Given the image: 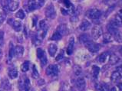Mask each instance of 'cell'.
<instances>
[{
  "mask_svg": "<svg viewBox=\"0 0 122 91\" xmlns=\"http://www.w3.org/2000/svg\"><path fill=\"white\" fill-rule=\"evenodd\" d=\"M86 15L90 19L95 20V19H97L100 18V16L102 15V12L98 9H89L88 11L87 12Z\"/></svg>",
  "mask_w": 122,
  "mask_h": 91,
  "instance_id": "1",
  "label": "cell"
},
{
  "mask_svg": "<svg viewBox=\"0 0 122 91\" xmlns=\"http://www.w3.org/2000/svg\"><path fill=\"white\" fill-rule=\"evenodd\" d=\"M84 44H85V47L88 48L91 52H92V53H96V52H97L100 50V45L98 44L92 42V41H88V42L85 43Z\"/></svg>",
  "mask_w": 122,
  "mask_h": 91,
  "instance_id": "2",
  "label": "cell"
},
{
  "mask_svg": "<svg viewBox=\"0 0 122 91\" xmlns=\"http://www.w3.org/2000/svg\"><path fill=\"white\" fill-rule=\"evenodd\" d=\"M45 15L48 19H54L56 16V12H55V9L54 6L52 5H50L47 7L46 10H45Z\"/></svg>",
  "mask_w": 122,
  "mask_h": 91,
  "instance_id": "3",
  "label": "cell"
},
{
  "mask_svg": "<svg viewBox=\"0 0 122 91\" xmlns=\"http://www.w3.org/2000/svg\"><path fill=\"white\" fill-rule=\"evenodd\" d=\"M102 35V28L98 25H96L92 29V36L93 39H98V38Z\"/></svg>",
  "mask_w": 122,
  "mask_h": 91,
  "instance_id": "4",
  "label": "cell"
},
{
  "mask_svg": "<svg viewBox=\"0 0 122 91\" xmlns=\"http://www.w3.org/2000/svg\"><path fill=\"white\" fill-rule=\"evenodd\" d=\"M45 73L48 76H56L58 73V68L56 65H49L46 68Z\"/></svg>",
  "mask_w": 122,
  "mask_h": 91,
  "instance_id": "5",
  "label": "cell"
},
{
  "mask_svg": "<svg viewBox=\"0 0 122 91\" xmlns=\"http://www.w3.org/2000/svg\"><path fill=\"white\" fill-rule=\"evenodd\" d=\"M76 86L79 91H85V87H86V83L85 80L83 77H79L78 78L77 81H76Z\"/></svg>",
  "mask_w": 122,
  "mask_h": 91,
  "instance_id": "6",
  "label": "cell"
},
{
  "mask_svg": "<svg viewBox=\"0 0 122 91\" xmlns=\"http://www.w3.org/2000/svg\"><path fill=\"white\" fill-rule=\"evenodd\" d=\"M57 32L59 33L61 36L66 35L68 34V28L67 25L65 24H61L60 25H58L57 28Z\"/></svg>",
  "mask_w": 122,
  "mask_h": 91,
  "instance_id": "7",
  "label": "cell"
},
{
  "mask_svg": "<svg viewBox=\"0 0 122 91\" xmlns=\"http://www.w3.org/2000/svg\"><path fill=\"white\" fill-rule=\"evenodd\" d=\"M91 28V23L87 20H83L81 23L79 25V29L82 31H88Z\"/></svg>",
  "mask_w": 122,
  "mask_h": 91,
  "instance_id": "8",
  "label": "cell"
},
{
  "mask_svg": "<svg viewBox=\"0 0 122 91\" xmlns=\"http://www.w3.org/2000/svg\"><path fill=\"white\" fill-rule=\"evenodd\" d=\"M74 45H75V38L74 37H71L67 48V54L68 55H71L72 54L73 50H74Z\"/></svg>",
  "mask_w": 122,
  "mask_h": 91,
  "instance_id": "9",
  "label": "cell"
},
{
  "mask_svg": "<svg viewBox=\"0 0 122 91\" xmlns=\"http://www.w3.org/2000/svg\"><path fill=\"white\" fill-rule=\"evenodd\" d=\"M121 78V73L118 71H114L111 76V80L113 83H117Z\"/></svg>",
  "mask_w": 122,
  "mask_h": 91,
  "instance_id": "10",
  "label": "cell"
},
{
  "mask_svg": "<svg viewBox=\"0 0 122 91\" xmlns=\"http://www.w3.org/2000/svg\"><path fill=\"white\" fill-rule=\"evenodd\" d=\"M57 50H58V47L55 44H49V46H48V53H49L50 56L54 57V56L55 55V54H56Z\"/></svg>",
  "mask_w": 122,
  "mask_h": 91,
  "instance_id": "11",
  "label": "cell"
},
{
  "mask_svg": "<svg viewBox=\"0 0 122 91\" xmlns=\"http://www.w3.org/2000/svg\"><path fill=\"white\" fill-rule=\"evenodd\" d=\"M24 53V48L22 46H16L15 48V54L17 56V57H21V56L23 55Z\"/></svg>",
  "mask_w": 122,
  "mask_h": 91,
  "instance_id": "12",
  "label": "cell"
},
{
  "mask_svg": "<svg viewBox=\"0 0 122 91\" xmlns=\"http://www.w3.org/2000/svg\"><path fill=\"white\" fill-rule=\"evenodd\" d=\"M79 41H81V42H82L83 44H85L86 42H88V41H92V39H91V37L88 34H83L79 37Z\"/></svg>",
  "mask_w": 122,
  "mask_h": 91,
  "instance_id": "13",
  "label": "cell"
},
{
  "mask_svg": "<svg viewBox=\"0 0 122 91\" xmlns=\"http://www.w3.org/2000/svg\"><path fill=\"white\" fill-rule=\"evenodd\" d=\"M96 89L98 91H109V86L106 83H102V84H97Z\"/></svg>",
  "mask_w": 122,
  "mask_h": 91,
  "instance_id": "14",
  "label": "cell"
},
{
  "mask_svg": "<svg viewBox=\"0 0 122 91\" xmlns=\"http://www.w3.org/2000/svg\"><path fill=\"white\" fill-rule=\"evenodd\" d=\"M119 61H120V58L115 54H112L109 58V62L111 65L116 64L117 62H119Z\"/></svg>",
  "mask_w": 122,
  "mask_h": 91,
  "instance_id": "15",
  "label": "cell"
},
{
  "mask_svg": "<svg viewBox=\"0 0 122 91\" xmlns=\"http://www.w3.org/2000/svg\"><path fill=\"white\" fill-rule=\"evenodd\" d=\"M9 76L11 79H15L18 77V71L15 68L10 69L9 71Z\"/></svg>",
  "mask_w": 122,
  "mask_h": 91,
  "instance_id": "16",
  "label": "cell"
},
{
  "mask_svg": "<svg viewBox=\"0 0 122 91\" xmlns=\"http://www.w3.org/2000/svg\"><path fill=\"white\" fill-rule=\"evenodd\" d=\"M37 9V3L36 0H29V11H34Z\"/></svg>",
  "mask_w": 122,
  "mask_h": 91,
  "instance_id": "17",
  "label": "cell"
},
{
  "mask_svg": "<svg viewBox=\"0 0 122 91\" xmlns=\"http://www.w3.org/2000/svg\"><path fill=\"white\" fill-rule=\"evenodd\" d=\"M12 26H13V29L16 31H19L21 29H22V23H21L19 21H13Z\"/></svg>",
  "mask_w": 122,
  "mask_h": 91,
  "instance_id": "18",
  "label": "cell"
},
{
  "mask_svg": "<svg viewBox=\"0 0 122 91\" xmlns=\"http://www.w3.org/2000/svg\"><path fill=\"white\" fill-rule=\"evenodd\" d=\"M22 86L25 91H30L31 90V85H30V81L29 80L26 78L25 80L23 81V84H22Z\"/></svg>",
  "mask_w": 122,
  "mask_h": 91,
  "instance_id": "19",
  "label": "cell"
},
{
  "mask_svg": "<svg viewBox=\"0 0 122 91\" xmlns=\"http://www.w3.org/2000/svg\"><path fill=\"white\" fill-rule=\"evenodd\" d=\"M29 61H25V62L22 63V66H21V71L22 72H26L29 70Z\"/></svg>",
  "mask_w": 122,
  "mask_h": 91,
  "instance_id": "20",
  "label": "cell"
},
{
  "mask_svg": "<svg viewBox=\"0 0 122 91\" xmlns=\"http://www.w3.org/2000/svg\"><path fill=\"white\" fill-rule=\"evenodd\" d=\"M7 5H8V8L9 9L10 11H15L19 8V3L16 2H12Z\"/></svg>",
  "mask_w": 122,
  "mask_h": 91,
  "instance_id": "21",
  "label": "cell"
},
{
  "mask_svg": "<svg viewBox=\"0 0 122 91\" xmlns=\"http://www.w3.org/2000/svg\"><path fill=\"white\" fill-rule=\"evenodd\" d=\"M99 72H100V68L98 67H97L95 65L92 66V75L94 77L97 78L99 74Z\"/></svg>",
  "mask_w": 122,
  "mask_h": 91,
  "instance_id": "22",
  "label": "cell"
},
{
  "mask_svg": "<svg viewBox=\"0 0 122 91\" xmlns=\"http://www.w3.org/2000/svg\"><path fill=\"white\" fill-rule=\"evenodd\" d=\"M14 55H15V49L13 48V44H12V42L9 44V59H12Z\"/></svg>",
  "mask_w": 122,
  "mask_h": 91,
  "instance_id": "23",
  "label": "cell"
},
{
  "mask_svg": "<svg viewBox=\"0 0 122 91\" xmlns=\"http://www.w3.org/2000/svg\"><path fill=\"white\" fill-rule=\"evenodd\" d=\"M107 58V53H102L97 57V61L100 63H104Z\"/></svg>",
  "mask_w": 122,
  "mask_h": 91,
  "instance_id": "24",
  "label": "cell"
},
{
  "mask_svg": "<svg viewBox=\"0 0 122 91\" xmlns=\"http://www.w3.org/2000/svg\"><path fill=\"white\" fill-rule=\"evenodd\" d=\"M81 72H82V70L80 66H78V65L74 66V73L76 76H79L81 73Z\"/></svg>",
  "mask_w": 122,
  "mask_h": 91,
  "instance_id": "25",
  "label": "cell"
},
{
  "mask_svg": "<svg viewBox=\"0 0 122 91\" xmlns=\"http://www.w3.org/2000/svg\"><path fill=\"white\" fill-rule=\"evenodd\" d=\"M61 35L59 33H58L57 31L56 32H55L53 34V35L51 36V40H53V41H59L61 38Z\"/></svg>",
  "mask_w": 122,
  "mask_h": 91,
  "instance_id": "26",
  "label": "cell"
},
{
  "mask_svg": "<svg viewBox=\"0 0 122 91\" xmlns=\"http://www.w3.org/2000/svg\"><path fill=\"white\" fill-rule=\"evenodd\" d=\"M16 17H17V18L20 19H25V13H24V12H23V10H22V9H20L19 11L16 13Z\"/></svg>",
  "mask_w": 122,
  "mask_h": 91,
  "instance_id": "27",
  "label": "cell"
},
{
  "mask_svg": "<svg viewBox=\"0 0 122 91\" xmlns=\"http://www.w3.org/2000/svg\"><path fill=\"white\" fill-rule=\"evenodd\" d=\"M40 61H41V66H45L47 64V57H46V55H45V53L44 54V55L41 57L40 59Z\"/></svg>",
  "mask_w": 122,
  "mask_h": 91,
  "instance_id": "28",
  "label": "cell"
},
{
  "mask_svg": "<svg viewBox=\"0 0 122 91\" xmlns=\"http://www.w3.org/2000/svg\"><path fill=\"white\" fill-rule=\"evenodd\" d=\"M36 52H37V57L39 58V59H40L44 55V54H45V51L42 50V49H41V48H38Z\"/></svg>",
  "mask_w": 122,
  "mask_h": 91,
  "instance_id": "29",
  "label": "cell"
},
{
  "mask_svg": "<svg viewBox=\"0 0 122 91\" xmlns=\"http://www.w3.org/2000/svg\"><path fill=\"white\" fill-rule=\"evenodd\" d=\"M32 75H33V77L35 78H38L39 77V72H38L36 67L35 65H33V73H32Z\"/></svg>",
  "mask_w": 122,
  "mask_h": 91,
  "instance_id": "30",
  "label": "cell"
},
{
  "mask_svg": "<svg viewBox=\"0 0 122 91\" xmlns=\"http://www.w3.org/2000/svg\"><path fill=\"white\" fill-rule=\"evenodd\" d=\"M114 38H115V40L118 42H121V33L118 32L117 34L114 35Z\"/></svg>",
  "mask_w": 122,
  "mask_h": 91,
  "instance_id": "31",
  "label": "cell"
},
{
  "mask_svg": "<svg viewBox=\"0 0 122 91\" xmlns=\"http://www.w3.org/2000/svg\"><path fill=\"white\" fill-rule=\"evenodd\" d=\"M63 57H64V51H61V53L57 56V57H56V61H58L61 60V59L63 58Z\"/></svg>",
  "mask_w": 122,
  "mask_h": 91,
  "instance_id": "32",
  "label": "cell"
},
{
  "mask_svg": "<svg viewBox=\"0 0 122 91\" xmlns=\"http://www.w3.org/2000/svg\"><path fill=\"white\" fill-rule=\"evenodd\" d=\"M63 2H64L65 5L66 7H67L68 9V8H70V6L71 5V2H70V1H69V0H63Z\"/></svg>",
  "mask_w": 122,
  "mask_h": 91,
  "instance_id": "33",
  "label": "cell"
},
{
  "mask_svg": "<svg viewBox=\"0 0 122 91\" xmlns=\"http://www.w3.org/2000/svg\"><path fill=\"white\" fill-rule=\"evenodd\" d=\"M3 43H4V40H3V34L1 31V32H0V46H2Z\"/></svg>",
  "mask_w": 122,
  "mask_h": 91,
  "instance_id": "34",
  "label": "cell"
},
{
  "mask_svg": "<svg viewBox=\"0 0 122 91\" xmlns=\"http://www.w3.org/2000/svg\"><path fill=\"white\" fill-rule=\"evenodd\" d=\"M37 5H39V7H41L45 5V0H38V3Z\"/></svg>",
  "mask_w": 122,
  "mask_h": 91,
  "instance_id": "35",
  "label": "cell"
},
{
  "mask_svg": "<svg viewBox=\"0 0 122 91\" xmlns=\"http://www.w3.org/2000/svg\"><path fill=\"white\" fill-rule=\"evenodd\" d=\"M2 85L4 86V88H5V90H9V89H8V87H7V85H8V86H10V85H9V81H8V80H5V82H3V83H2Z\"/></svg>",
  "mask_w": 122,
  "mask_h": 91,
  "instance_id": "36",
  "label": "cell"
},
{
  "mask_svg": "<svg viewBox=\"0 0 122 91\" xmlns=\"http://www.w3.org/2000/svg\"><path fill=\"white\" fill-rule=\"evenodd\" d=\"M38 84H39V86L45 84V80H42V79L40 80H39V82H38Z\"/></svg>",
  "mask_w": 122,
  "mask_h": 91,
  "instance_id": "37",
  "label": "cell"
},
{
  "mask_svg": "<svg viewBox=\"0 0 122 91\" xmlns=\"http://www.w3.org/2000/svg\"><path fill=\"white\" fill-rule=\"evenodd\" d=\"M37 20H38V18L36 16H35L34 18H33V26H36V22H37Z\"/></svg>",
  "mask_w": 122,
  "mask_h": 91,
  "instance_id": "38",
  "label": "cell"
},
{
  "mask_svg": "<svg viewBox=\"0 0 122 91\" xmlns=\"http://www.w3.org/2000/svg\"><path fill=\"white\" fill-rule=\"evenodd\" d=\"M12 2H13V0H5V2L7 3V5L10 4V3Z\"/></svg>",
  "mask_w": 122,
  "mask_h": 91,
  "instance_id": "39",
  "label": "cell"
},
{
  "mask_svg": "<svg viewBox=\"0 0 122 91\" xmlns=\"http://www.w3.org/2000/svg\"><path fill=\"white\" fill-rule=\"evenodd\" d=\"M110 91H117V89L115 88V87H112V88L111 89Z\"/></svg>",
  "mask_w": 122,
  "mask_h": 91,
  "instance_id": "40",
  "label": "cell"
},
{
  "mask_svg": "<svg viewBox=\"0 0 122 91\" xmlns=\"http://www.w3.org/2000/svg\"><path fill=\"white\" fill-rule=\"evenodd\" d=\"M117 86H118V87H119L120 90H121V83H119V84H118Z\"/></svg>",
  "mask_w": 122,
  "mask_h": 91,
  "instance_id": "41",
  "label": "cell"
},
{
  "mask_svg": "<svg viewBox=\"0 0 122 91\" xmlns=\"http://www.w3.org/2000/svg\"><path fill=\"white\" fill-rule=\"evenodd\" d=\"M0 56H2V51H0Z\"/></svg>",
  "mask_w": 122,
  "mask_h": 91,
  "instance_id": "42",
  "label": "cell"
},
{
  "mask_svg": "<svg viewBox=\"0 0 122 91\" xmlns=\"http://www.w3.org/2000/svg\"><path fill=\"white\" fill-rule=\"evenodd\" d=\"M41 91H45V90H41Z\"/></svg>",
  "mask_w": 122,
  "mask_h": 91,
  "instance_id": "43",
  "label": "cell"
}]
</instances>
